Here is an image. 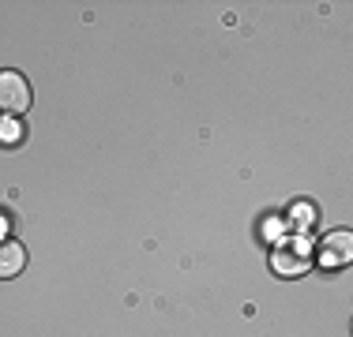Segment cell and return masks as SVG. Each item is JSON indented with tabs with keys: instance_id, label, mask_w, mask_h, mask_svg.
I'll return each instance as SVG.
<instances>
[{
	"instance_id": "6da1fadb",
	"label": "cell",
	"mask_w": 353,
	"mask_h": 337,
	"mask_svg": "<svg viewBox=\"0 0 353 337\" xmlns=\"http://www.w3.org/2000/svg\"><path fill=\"white\" fill-rule=\"evenodd\" d=\"M27 105H30V83L23 79V72H0V109L8 116H15Z\"/></svg>"
},
{
	"instance_id": "7a4b0ae2",
	"label": "cell",
	"mask_w": 353,
	"mask_h": 337,
	"mask_svg": "<svg viewBox=\"0 0 353 337\" xmlns=\"http://www.w3.org/2000/svg\"><path fill=\"white\" fill-rule=\"evenodd\" d=\"M308 266V255H305V243H282L274 251V270L279 274H301Z\"/></svg>"
},
{
	"instance_id": "3957f363",
	"label": "cell",
	"mask_w": 353,
	"mask_h": 337,
	"mask_svg": "<svg viewBox=\"0 0 353 337\" xmlns=\"http://www.w3.org/2000/svg\"><path fill=\"white\" fill-rule=\"evenodd\" d=\"M27 266V251L15 240H0V277H19Z\"/></svg>"
},
{
	"instance_id": "277c9868",
	"label": "cell",
	"mask_w": 353,
	"mask_h": 337,
	"mask_svg": "<svg viewBox=\"0 0 353 337\" xmlns=\"http://www.w3.org/2000/svg\"><path fill=\"white\" fill-rule=\"evenodd\" d=\"M350 243H353V236H350V232H334V236H327V240H323V263H327V266L346 263V259H350Z\"/></svg>"
},
{
	"instance_id": "5b68a950",
	"label": "cell",
	"mask_w": 353,
	"mask_h": 337,
	"mask_svg": "<svg viewBox=\"0 0 353 337\" xmlns=\"http://www.w3.org/2000/svg\"><path fill=\"white\" fill-rule=\"evenodd\" d=\"M0 142H4V146H19L23 142V120L19 116H0Z\"/></svg>"
},
{
	"instance_id": "8992f818",
	"label": "cell",
	"mask_w": 353,
	"mask_h": 337,
	"mask_svg": "<svg viewBox=\"0 0 353 337\" xmlns=\"http://www.w3.org/2000/svg\"><path fill=\"white\" fill-rule=\"evenodd\" d=\"M316 210L308 206V202H293V210H290V217H293V225H297V229H308V225L316 221Z\"/></svg>"
},
{
	"instance_id": "52a82bcc",
	"label": "cell",
	"mask_w": 353,
	"mask_h": 337,
	"mask_svg": "<svg viewBox=\"0 0 353 337\" xmlns=\"http://www.w3.org/2000/svg\"><path fill=\"white\" fill-rule=\"evenodd\" d=\"M4 232H8V221H4V217H0V240H4Z\"/></svg>"
}]
</instances>
